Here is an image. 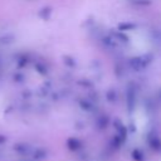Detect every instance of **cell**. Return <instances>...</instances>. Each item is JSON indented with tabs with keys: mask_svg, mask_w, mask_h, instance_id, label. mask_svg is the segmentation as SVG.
<instances>
[{
	"mask_svg": "<svg viewBox=\"0 0 161 161\" xmlns=\"http://www.w3.org/2000/svg\"><path fill=\"white\" fill-rule=\"evenodd\" d=\"M152 62V57L150 54H142V55H137L130 59L128 65L131 69H133L135 72H140L146 69Z\"/></svg>",
	"mask_w": 161,
	"mask_h": 161,
	"instance_id": "6da1fadb",
	"label": "cell"
},
{
	"mask_svg": "<svg viewBox=\"0 0 161 161\" xmlns=\"http://www.w3.org/2000/svg\"><path fill=\"white\" fill-rule=\"evenodd\" d=\"M135 5H150L151 0H130Z\"/></svg>",
	"mask_w": 161,
	"mask_h": 161,
	"instance_id": "7a4b0ae2",
	"label": "cell"
}]
</instances>
